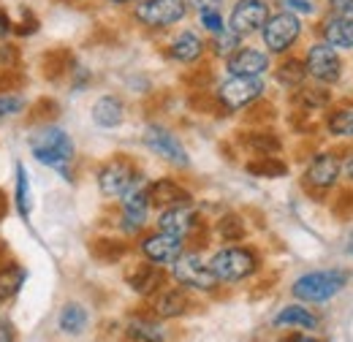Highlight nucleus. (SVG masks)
I'll return each instance as SVG.
<instances>
[{
	"mask_svg": "<svg viewBox=\"0 0 353 342\" xmlns=\"http://www.w3.org/2000/svg\"><path fill=\"white\" fill-rule=\"evenodd\" d=\"M30 152L39 163H44L49 169L60 171L65 179H71V163H74V155H77V147L71 141V136L57 125H46V128L36 130L30 139Z\"/></svg>",
	"mask_w": 353,
	"mask_h": 342,
	"instance_id": "obj_1",
	"label": "nucleus"
},
{
	"mask_svg": "<svg viewBox=\"0 0 353 342\" xmlns=\"http://www.w3.org/2000/svg\"><path fill=\"white\" fill-rule=\"evenodd\" d=\"M348 283V274L343 269H318V272H307L294 283V296L299 301H310V304H321V301L334 299Z\"/></svg>",
	"mask_w": 353,
	"mask_h": 342,
	"instance_id": "obj_2",
	"label": "nucleus"
},
{
	"mask_svg": "<svg viewBox=\"0 0 353 342\" xmlns=\"http://www.w3.org/2000/svg\"><path fill=\"white\" fill-rule=\"evenodd\" d=\"M210 266H212L218 283H242L259 272V253L250 248L231 245V248L218 250L210 261Z\"/></svg>",
	"mask_w": 353,
	"mask_h": 342,
	"instance_id": "obj_3",
	"label": "nucleus"
},
{
	"mask_svg": "<svg viewBox=\"0 0 353 342\" xmlns=\"http://www.w3.org/2000/svg\"><path fill=\"white\" fill-rule=\"evenodd\" d=\"M302 36V17L291 14V11H277L269 14L266 25L261 28V39L264 46L272 54H285Z\"/></svg>",
	"mask_w": 353,
	"mask_h": 342,
	"instance_id": "obj_4",
	"label": "nucleus"
},
{
	"mask_svg": "<svg viewBox=\"0 0 353 342\" xmlns=\"http://www.w3.org/2000/svg\"><path fill=\"white\" fill-rule=\"evenodd\" d=\"M188 14V0H139L133 17L150 30H166L182 22Z\"/></svg>",
	"mask_w": 353,
	"mask_h": 342,
	"instance_id": "obj_5",
	"label": "nucleus"
},
{
	"mask_svg": "<svg viewBox=\"0 0 353 342\" xmlns=\"http://www.w3.org/2000/svg\"><path fill=\"white\" fill-rule=\"evenodd\" d=\"M172 274L182 288H193V291H215L218 288V277H215L212 266L207 261H201L199 253H182L172 263Z\"/></svg>",
	"mask_w": 353,
	"mask_h": 342,
	"instance_id": "obj_6",
	"label": "nucleus"
},
{
	"mask_svg": "<svg viewBox=\"0 0 353 342\" xmlns=\"http://www.w3.org/2000/svg\"><path fill=\"white\" fill-rule=\"evenodd\" d=\"M264 95V82L261 77H228L218 87V103L228 112H239L261 101Z\"/></svg>",
	"mask_w": 353,
	"mask_h": 342,
	"instance_id": "obj_7",
	"label": "nucleus"
},
{
	"mask_svg": "<svg viewBox=\"0 0 353 342\" xmlns=\"http://www.w3.org/2000/svg\"><path fill=\"white\" fill-rule=\"evenodd\" d=\"M139 179H141V174H139V169L133 166L128 158H112L109 163H103L101 171H98V188L109 199L125 196Z\"/></svg>",
	"mask_w": 353,
	"mask_h": 342,
	"instance_id": "obj_8",
	"label": "nucleus"
},
{
	"mask_svg": "<svg viewBox=\"0 0 353 342\" xmlns=\"http://www.w3.org/2000/svg\"><path fill=\"white\" fill-rule=\"evenodd\" d=\"M305 68H307V77L318 79L321 85H334L343 77L340 54H337L334 46H329L326 41H318L310 46L307 54H305Z\"/></svg>",
	"mask_w": 353,
	"mask_h": 342,
	"instance_id": "obj_9",
	"label": "nucleus"
},
{
	"mask_svg": "<svg viewBox=\"0 0 353 342\" xmlns=\"http://www.w3.org/2000/svg\"><path fill=\"white\" fill-rule=\"evenodd\" d=\"M144 144H147L150 152H155L158 158L169 161L172 166H179V169H188V166H190L188 150L182 147V141H179L169 128L150 125V128L144 130Z\"/></svg>",
	"mask_w": 353,
	"mask_h": 342,
	"instance_id": "obj_10",
	"label": "nucleus"
},
{
	"mask_svg": "<svg viewBox=\"0 0 353 342\" xmlns=\"http://www.w3.org/2000/svg\"><path fill=\"white\" fill-rule=\"evenodd\" d=\"M266 19H269V3L266 0H239L231 8L228 28L236 36H253V33H261Z\"/></svg>",
	"mask_w": 353,
	"mask_h": 342,
	"instance_id": "obj_11",
	"label": "nucleus"
},
{
	"mask_svg": "<svg viewBox=\"0 0 353 342\" xmlns=\"http://www.w3.org/2000/svg\"><path fill=\"white\" fill-rule=\"evenodd\" d=\"M340 174H343V163H340V158L334 152H318L310 161L307 171H305V188L310 193L321 196V193H326L329 188L337 185Z\"/></svg>",
	"mask_w": 353,
	"mask_h": 342,
	"instance_id": "obj_12",
	"label": "nucleus"
},
{
	"mask_svg": "<svg viewBox=\"0 0 353 342\" xmlns=\"http://www.w3.org/2000/svg\"><path fill=\"white\" fill-rule=\"evenodd\" d=\"M120 204H123V231L136 234L144 228L147 223V214H150V185L144 179H139L125 196H120Z\"/></svg>",
	"mask_w": 353,
	"mask_h": 342,
	"instance_id": "obj_13",
	"label": "nucleus"
},
{
	"mask_svg": "<svg viewBox=\"0 0 353 342\" xmlns=\"http://www.w3.org/2000/svg\"><path fill=\"white\" fill-rule=\"evenodd\" d=\"M141 253L147 261L158 263V266H169L174 263L176 258L185 253V239H179L174 234H166V231H155L150 237L141 239Z\"/></svg>",
	"mask_w": 353,
	"mask_h": 342,
	"instance_id": "obj_14",
	"label": "nucleus"
},
{
	"mask_svg": "<svg viewBox=\"0 0 353 342\" xmlns=\"http://www.w3.org/2000/svg\"><path fill=\"white\" fill-rule=\"evenodd\" d=\"M158 228L166 231V234H174L179 239H188V237H193L201 228V223H199V214H196V210L190 204H182V207L161 210Z\"/></svg>",
	"mask_w": 353,
	"mask_h": 342,
	"instance_id": "obj_15",
	"label": "nucleus"
},
{
	"mask_svg": "<svg viewBox=\"0 0 353 342\" xmlns=\"http://www.w3.org/2000/svg\"><path fill=\"white\" fill-rule=\"evenodd\" d=\"M225 68L231 77H264L269 71V54L253 46H239L231 57H225Z\"/></svg>",
	"mask_w": 353,
	"mask_h": 342,
	"instance_id": "obj_16",
	"label": "nucleus"
},
{
	"mask_svg": "<svg viewBox=\"0 0 353 342\" xmlns=\"http://www.w3.org/2000/svg\"><path fill=\"white\" fill-rule=\"evenodd\" d=\"M190 193L174 182V179H158L150 185V201L161 210H169V207H182V204H190Z\"/></svg>",
	"mask_w": 353,
	"mask_h": 342,
	"instance_id": "obj_17",
	"label": "nucleus"
},
{
	"mask_svg": "<svg viewBox=\"0 0 353 342\" xmlns=\"http://www.w3.org/2000/svg\"><path fill=\"white\" fill-rule=\"evenodd\" d=\"M128 285H131L136 294L150 296V294H155L163 285V272L152 261L150 263H136L131 272H128Z\"/></svg>",
	"mask_w": 353,
	"mask_h": 342,
	"instance_id": "obj_18",
	"label": "nucleus"
},
{
	"mask_svg": "<svg viewBox=\"0 0 353 342\" xmlns=\"http://www.w3.org/2000/svg\"><path fill=\"white\" fill-rule=\"evenodd\" d=\"M125 120V106L114 95H103L92 103V123L98 128H117Z\"/></svg>",
	"mask_w": 353,
	"mask_h": 342,
	"instance_id": "obj_19",
	"label": "nucleus"
},
{
	"mask_svg": "<svg viewBox=\"0 0 353 342\" xmlns=\"http://www.w3.org/2000/svg\"><path fill=\"white\" fill-rule=\"evenodd\" d=\"M201 54H204V41L193 30H182L174 41L169 43V57L176 60V63H182V66L196 63Z\"/></svg>",
	"mask_w": 353,
	"mask_h": 342,
	"instance_id": "obj_20",
	"label": "nucleus"
},
{
	"mask_svg": "<svg viewBox=\"0 0 353 342\" xmlns=\"http://www.w3.org/2000/svg\"><path fill=\"white\" fill-rule=\"evenodd\" d=\"M323 41L334 49H353V19L345 17H329L321 28Z\"/></svg>",
	"mask_w": 353,
	"mask_h": 342,
	"instance_id": "obj_21",
	"label": "nucleus"
},
{
	"mask_svg": "<svg viewBox=\"0 0 353 342\" xmlns=\"http://www.w3.org/2000/svg\"><path fill=\"white\" fill-rule=\"evenodd\" d=\"M188 307H190V301L182 288H163L155 296V315H161V318H179Z\"/></svg>",
	"mask_w": 353,
	"mask_h": 342,
	"instance_id": "obj_22",
	"label": "nucleus"
},
{
	"mask_svg": "<svg viewBox=\"0 0 353 342\" xmlns=\"http://www.w3.org/2000/svg\"><path fill=\"white\" fill-rule=\"evenodd\" d=\"M274 326H294V329L312 332V329H318V315H312L307 307L288 304V307H283V310L274 315Z\"/></svg>",
	"mask_w": 353,
	"mask_h": 342,
	"instance_id": "obj_23",
	"label": "nucleus"
},
{
	"mask_svg": "<svg viewBox=\"0 0 353 342\" xmlns=\"http://www.w3.org/2000/svg\"><path fill=\"white\" fill-rule=\"evenodd\" d=\"M14 201H17V212L22 220L30 217L33 210V190H30V177L22 163H17V179H14Z\"/></svg>",
	"mask_w": 353,
	"mask_h": 342,
	"instance_id": "obj_24",
	"label": "nucleus"
},
{
	"mask_svg": "<svg viewBox=\"0 0 353 342\" xmlns=\"http://www.w3.org/2000/svg\"><path fill=\"white\" fill-rule=\"evenodd\" d=\"M25 277L28 272L19 266V263H6L0 266V301L14 299L19 294V288L25 285Z\"/></svg>",
	"mask_w": 353,
	"mask_h": 342,
	"instance_id": "obj_25",
	"label": "nucleus"
},
{
	"mask_svg": "<svg viewBox=\"0 0 353 342\" xmlns=\"http://www.w3.org/2000/svg\"><path fill=\"white\" fill-rule=\"evenodd\" d=\"M326 130L340 139H353V103H343L332 109L326 117Z\"/></svg>",
	"mask_w": 353,
	"mask_h": 342,
	"instance_id": "obj_26",
	"label": "nucleus"
},
{
	"mask_svg": "<svg viewBox=\"0 0 353 342\" xmlns=\"http://www.w3.org/2000/svg\"><path fill=\"white\" fill-rule=\"evenodd\" d=\"M88 310L82 307V304H77V301H71V304H65L63 307V312H60V318H57V323H60V329L65 332V334H82L85 329H88Z\"/></svg>",
	"mask_w": 353,
	"mask_h": 342,
	"instance_id": "obj_27",
	"label": "nucleus"
},
{
	"mask_svg": "<svg viewBox=\"0 0 353 342\" xmlns=\"http://www.w3.org/2000/svg\"><path fill=\"white\" fill-rule=\"evenodd\" d=\"M242 144L248 150L259 152V155H274L283 147L280 139H277V133H272V130H250V133L242 136Z\"/></svg>",
	"mask_w": 353,
	"mask_h": 342,
	"instance_id": "obj_28",
	"label": "nucleus"
},
{
	"mask_svg": "<svg viewBox=\"0 0 353 342\" xmlns=\"http://www.w3.org/2000/svg\"><path fill=\"white\" fill-rule=\"evenodd\" d=\"M128 337L136 342H166V329L158 321L139 318L128 323Z\"/></svg>",
	"mask_w": 353,
	"mask_h": 342,
	"instance_id": "obj_29",
	"label": "nucleus"
},
{
	"mask_svg": "<svg viewBox=\"0 0 353 342\" xmlns=\"http://www.w3.org/2000/svg\"><path fill=\"white\" fill-rule=\"evenodd\" d=\"M307 79V68H305V60L299 57H288L277 66V82L283 87H299Z\"/></svg>",
	"mask_w": 353,
	"mask_h": 342,
	"instance_id": "obj_30",
	"label": "nucleus"
},
{
	"mask_svg": "<svg viewBox=\"0 0 353 342\" xmlns=\"http://www.w3.org/2000/svg\"><path fill=\"white\" fill-rule=\"evenodd\" d=\"M248 174L274 179V177H285V174H288V166H285L277 155H259L256 161H250V163H248Z\"/></svg>",
	"mask_w": 353,
	"mask_h": 342,
	"instance_id": "obj_31",
	"label": "nucleus"
},
{
	"mask_svg": "<svg viewBox=\"0 0 353 342\" xmlns=\"http://www.w3.org/2000/svg\"><path fill=\"white\" fill-rule=\"evenodd\" d=\"M125 253H128V248L120 239H95L92 242V256L103 263H117Z\"/></svg>",
	"mask_w": 353,
	"mask_h": 342,
	"instance_id": "obj_32",
	"label": "nucleus"
},
{
	"mask_svg": "<svg viewBox=\"0 0 353 342\" xmlns=\"http://www.w3.org/2000/svg\"><path fill=\"white\" fill-rule=\"evenodd\" d=\"M218 234H221L223 242H242L245 234H248L245 220L239 214H231V212L223 214L221 220H218Z\"/></svg>",
	"mask_w": 353,
	"mask_h": 342,
	"instance_id": "obj_33",
	"label": "nucleus"
},
{
	"mask_svg": "<svg viewBox=\"0 0 353 342\" xmlns=\"http://www.w3.org/2000/svg\"><path fill=\"white\" fill-rule=\"evenodd\" d=\"M296 101H299V106L305 112H318V109H323L329 103V92L321 90V87H302L299 95H296Z\"/></svg>",
	"mask_w": 353,
	"mask_h": 342,
	"instance_id": "obj_34",
	"label": "nucleus"
},
{
	"mask_svg": "<svg viewBox=\"0 0 353 342\" xmlns=\"http://www.w3.org/2000/svg\"><path fill=\"white\" fill-rule=\"evenodd\" d=\"M239 39H242V36H236V33H234V30L225 25L221 33H215V36H212L215 54H221V57H231V54L239 49Z\"/></svg>",
	"mask_w": 353,
	"mask_h": 342,
	"instance_id": "obj_35",
	"label": "nucleus"
},
{
	"mask_svg": "<svg viewBox=\"0 0 353 342\" xmlns=\"http://www.w3.org/2000/svg\"><path fill=\"white\" fill-rule=\"evenodd\" d=\"M22 109H25V98L19 92H11V90L0 92V120H6L11 114H19Z\"/></svg>",
	"mask_w": 353,
	"mask_h": 342,
	"instance_id": "obj_36",
	"label": "nucleus"
},
{
	"mask_svg": "<svg viewBox=\"0 0 353 342\" xmlns=\"http://www.w3.org/2000/svg\"><path fill=\"white\" fill-rule=\"evenodd\" d=\"M199 22H201V28L207 30V33H221L223 28H225V22H223L221 11H201L199 14Z\"/></svg>",
	"mask_w": 353,
	"mask_h": 342,
	"instance_id": "obj_37",
	"label": "nucleus"
},
{
	"mask_svg": "<svg viewBox=\"0 0 353 342\" xmlns=\"http://www.w3.org/2000/svg\"><path fill=\"white\" fill-rule=\"evenodd\" d=\"M280 6H283V11H291V14H296V17L315 11V6H312L310 0H280Z\"/></svg>",
	"mask_w": 353,
	"mask_h": 342,
	"instance_id": "obj_38",
	"label": "nucleus"
},
{
	"mask_svg": "<svg viewBox=\"0 0 353 342\" xmlns=\"http://www.w3.org/2000/svg\"><path fill=\"white\" fill-rule=\"evenodd\" d=\"M329 11H332V17L353 19V0H329Z\"/></svg>",
	"mask_w": 353,
	"mask_h": 342,
	"instance_id": "obj_39",
	"label": "nucleus"
},
{
	"mask_svg": "<svg viewBox=\"0 0 353 342\" xmlns=\"http://www.w3.org/2000/svg\"><path fill=\"white\" fill-rule=\"evenodd\" d=\"M334 214L353 217V193L351 190H343V193H340V201L334 204Z\"/></svg>",
	"mask_w": 353,
	"mask_h": 342,
	"instance_id": "obj_40",
	"label": "nucleus"
},
{
	"mask_svg": "<svg viewBox=\"0 0 353 342\" xmlns=\"http://www.w3.org/2000/svg\"><path fill=\"white\" fill-rule=\"evenodd\" d=\"M188 6L196 8L199 14H201V11H221L223 0H188Z\"/></svg>",
	"mask_w": 353,
	"mask_h": 342,
	"instance_id": "obj_41",
	"label": "nucleus"
},
{
	"mask_svg": "<svg viewBox=\"0 0 353 342\" xmlns=\"http://www.w3.org/2000/svg\"><path fill=\"white\" fill-rule=\"evenodd\" d=\"M0 342H14V326L6 318H0Z\"/></svg>",
	"mask_w": 353,
	"mask_h": 342,
	"instance_id": "obj_42",
	"label": "nucleus"
},
{
	"mask_svg": "<svg viewBox=\"0 0 353 342\" xmlns=\"http://www.w3.org/2000/svg\"><path fill=\"white\" fill-rule=\"evenodd\" d=\"M11 30H14V22L8 19V14H3V11H0V39H6Z\"/></svg>",
	"mask_w": 353,
	"mask_h": 342,
	"instance_id": "obj_43",
	"label": "nucleus"
},
{
	"mask_svg": "<svg viewBox=\"0 0 353 342\" xmlns=\"http://www.w3.org/2000/svg\"><path fill=\"white\" fill-rule=\"evenodd\" d=\"M345 174H348V179L353 182V158L348 161V163H345Z\"/></svg>",
	"mask_w": 353,
	"mask_h": 342,
	"instance_id": "obj_44",
	"label": "nucleus"
},
{
	"mask_svg": "<svg viewBox=\"0 0 353 342\" xmlns=\"http://www.w3.org/2000/svg\"><path fill=\"white\" fill-rule=\"evenodd\" d=\"M345 250H348V256H353V231L348 234V245H345Z\"/></svg>",
	"mask_w": 353,
	"mask_h": 342,
	"instance_id": "obj_45",
	"label": "nucleus"
},
{
	"mask_svg": "<svg viewBox=\"0 0 353 342\" xmlns=\"http://www.w3.org/2000/svg\"><path fill=\"white\" fill-rule=\"evenodd\" d=\"M285 342H321V340H310V337H291V340Z\"/></svg>",
	"mask_w": 353,
	"mask_h": 342,
	"instance_id": "obj_46",
	"label": "nucleus"
},
{
	"mask_svg": "<svg viewBox=\"0 0 353 342\" xmlns=\"http://www.w3.org/2000/svg\"><path fill=\"white\" fill-rule=\"evenodd\" d=\"M109 3H114V6H125V3H139V0H109Z\"/></svg>",
	"mask_w": 353,
	"mask_h": 342,
	"instance_id": "obj_47",
	"label": "nucleus"
}]
</instances>
